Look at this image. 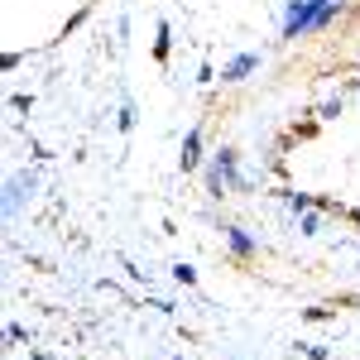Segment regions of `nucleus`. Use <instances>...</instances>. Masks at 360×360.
<instances>
[{"instance_id":"1","label":"nucleus","mask_w":360,"mask_h":360,"mask_svg":"<svg viewBox=\"0 0 360 360\" xmlns=\"http://www.w3.org/2000/svg\"><path fill=\"white\" fill-rule=\"evenodd\" d=\"M221 188H236V154L231 149H221L217 164H212V193L221 197Z\"/></svg>"},{"instance_id":"2","label":"nucleus","mask_w":360,"mask_h":360,"mask_svg":"<svg viewBox=\"0 0 360 360\" xmlns=\"http://www.w3.org/2000/svg\"><path fill=\"white\" fill-rule=\"evenodd\" d=\"M226 245H231V255H236V259H250V255H255V240H250L240 226H226Z\"/></svg>"},{"instance_id":"3","label":"nucleus","mask_w":360,"mask_h":360,"mask_svg":"<svg viewBox=\"0 0 360 360\" xmlns=\"http://www.w3.org/2000/svg\"><path fill=\"white\" fill-rule=\"evenodd\" d=\"M255 68H259V53H240L231 68H221V82H240L245 72H255Z\"/></svg>"},{"instance_id":"4","label":"nucleus","mask_w":360,"mask_h":360,"mask_svg":"<svg viewBox=\"0 0 360 360\" xmlns=\"http://www.w3.org/2000/svg\"><path fill=\"white\" fill-rule=\"evenodd\" d=\"M197 159H202V135L193 130V135L183 139V168H197Z\"/></svg>"}]
</instances>
